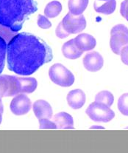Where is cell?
<instances>
[{
	"label": "cell",
	"instance_id": "1",
	"mask_svg": "<svg viewBox=\"0 0 128 153\" xmlns=\"http://www.w3.org/2000/svg\"><path fill=\"white\" fill-rule=\"evenodd\" d=\"M53 59L51 48L29 33L14 36L7 47V68L20 76H30Z\"/></svg>",
	"mask_w": 128,
	"mask_h": 153
},
{
	"label": "cell",
	"instance_id": "2",
	"mask_svg": "<svg viewBox=\"0 0 128 153\" xmlns=\"http://www.w3.org/2000/svg\"><path fill=\"white\" fill-rule=\"evenodd\" d=\"M37 10L35 0H0V24L18 32Z\"/></svg>",
	"mask_w": 128,
	"mask_h": 153
},
{
	"label": "cell",
	"instance_id": "3",
	"mask_svg": "<svg viewBox=\"0 0 128 153\" xmlns=\"http://www.w3.org/2000/svg\"><path fill=\"white\" fill-rule=\"evenodd\" d=\"M85 112L90 119L95 122L107 123L115 117V112L110 107L96 101L88 106Z\"/></svg>",
	"mask_w": 128,
	"mask_h": 153
},
{
	"label": "cell",
	"instance_id": "4",
	"mask_svg": "<svg viewBox=\"0 0 128 153\" xmlns=\"http://www.w3.org/2000/svg\"><path fill=\"white\" fill-rule=\"evenodd\" d=\"M49 76L53 83L61 87H70L74 82L73 73L61 64L53 65L49 68Z\"/></svg>",
	"mask_w": 128,
	"mask_h": 153
},
{
	"label": "cell",
	"instance_id": "5",
	"mask_svg": "<svg viewBox=\"0 0 128 153\" xmlns=\"http://www.w3.org/2000/svg\"><path fill=\"white\" fill-rule=\"evenodd\" d=\"M128 45V28L124 25H117L110 31V46L112 51L120 55L123 47Z\"/></svg>",
	"mask_w": 128,
	"mask_h": 153
},
{
	"label": "cell",
	"instance_id": "6",
	"mask_svg": "<svg viewBox=\"0 0 128 153\" xmlns=\"http://www.w3.org/2000/svg\"><path fill=\"white\" fill-rule=\"evenodd\" d=\"M60 22L68 36H69V34H76L82 32L86 27V20L82 14L74 16L69 12Z\"/></svg>",
	"mask_w": 128,
	"mask_h": 153
},
{
	"label": "cell",
	"instance_id": "7",
	"mask_svg": "<svg viewBox=\"0 0 128 153\" xmlns=\"http://www.w3.org/2000/svg\"><path fill=\"white\" fill-rule=\"evenodd\" d=\"M21 93L18 78L14 76H0V98L10 97Z\"/></svg>",
	"mask_w": 128,
	"mask_h": 153
},
{
	"label": "cell",
	"instance_id": "8",
	"mask_svg": "<svg viewBox=\"0 0 128 153\" xmlns=\"http://www.w3.org/2000/svg\"><path fill=\"white\" fill-rule=\"evenodd\" d=\"M10 107L14 115H23L29 112L32 107V103L26 95L20 93L12 100Z\"/></svg>",
	"mask_w": 128,
	"mask_h": 153
},
{
	"label": "cell",
	"instance_id": "9",
	"mask_svg": "<svg viewBox=\"0 0 128 153\" xmlns=\"http://www.w3.org/2000/svg\"><path fill=\"white\" fill-rule=\"evenodd\" d=\"M104 65V59L101 54L93 51L86 54L83 58V65L88 71L96 72L102 69Z\"/></svg>",
	"mask_w": 128,
	"mask_h": 153
},
{
	"label": "cell",
	"instance_id": "10",
	"mask_svg": "<svg viewBox=\"0 0 128 153\" xmlns=\"http://www.w3.org/2000/svg\"><path fill=\"white\" fill-rule=\"evenodd\" d=\"M74 40L77 48L82 52L91 51L96 45L94 37L88 33L79 34Z\"/></svg>",
	"mask_w": 128,
	"mask_h": 153
},
{
	"label": "cell",
	"instance_id": "11",
	"mask_svg": "<svg viewBox=\"0 0 128 153\" xmlns=\"http://www.w3.org/2000/svg\"><path fill=\"white\" fill-rule=\"evenodd\" d=\"M68 104L74 110L80 109L85 104L86 96L85 93L80 89L71 90L67 95Z\"/></svg>",
	"mask_w": 128,
	"mask_h": 153
},
{
	"label": "cell",
	"instance_id": "12",
	"mask_svg": "<svg viewBox=\"0 0 128 153\" xmlns=\"http://www.w3.org/2000/svg\"><path fill=\"white\" fill-rule=\"evenodd\" d=\"M33 112L37 118H48L50 119L52 116V108L50 104L44 100H38L32 106Z\"/></svg>",
	"mask_w": 128,
	"mask_h": 153
},
{
	"label": "cell",
	"instance_id": "13",
	"mask_svg": "<svg viewBox=\"0 0 128 153\" xmlns=\"http://www.w3.org/2000/svg\"><path fill=\"white\" fill-rule=\"evenodd\" d=\"M53 121L57 126V129H74V120L72 116L65 112L56 114Z\"/></svg>",
	"mask_w": 128,
	"mask_h": 153
},
{
	"label": "cell",
	"instance_id": "14",
	"mask_svg": "<svg viewBox=\"0 0 128 153\" xmlns=\"http://www.w3.org/2000/svg\"><path fill=\"white\" fill-rule=\"evenodd\" d=\"M63 56L68 59H76L80 57L83 52L79 51L74 43V39L66 42L62 47Z\"/></svg>",
	"mask_w": 128,
	"mask_h": 153
},
{
	"label": "cell",
	"instance_id": "15",
	"mask_svg": "<svg viewBox=\"0 0 128 153\" xmlns=\"http://www.w3.org/2000/svg\"><path fill=\"white\" fill-rule=\"evenodd\" d=\"M88 4V0H68L69 12L74 16L82 14Z\"/></svg>",
	"mask_w": 128,
	"mask_h": 153
},
{
	"label": "cell",
	"instance_id": "16",
	"mask_svg": "<svg viewBox=\"0 0 128 153\" xmlns=\"http://www.w3.org/2000/svg\"><path fill=\"white\" fill-rule=\"evenodd\" d=\"M21 93H32L36 90L38 82L35 78H18Z\"/></svg>",
	"mask_w": 128,
	"mask_h": 153
},
{
	"label": "cell",
	"instance_id": "17",
	"mask_svg": "<svg viewBox=\"0 0 128 153\" xmlns=\"http://www.w3.org/2000/svg\"><path fill=\"white\" fill-rule=\"evenodd\" d=\"M93 7H94V10L96 13L104 14V15H110L115 11V7H116V1L115 0H108L104 4L100 6H98L95 1Z\"/></svg>",
	"mask_w": 128,
	"mask_h": 153
},
{
	"label": "cell",
	"instance_id": "18",
	"mask_svg": "<svg viewBox=\"0 0 128 153\" xmlns=\"http://www.w3.org/2000/svg\"><path fill=\"white\" fill-rule=\"evenodd\" d=\"M62 10V4L58 1H52L46 4L44 9V14L47 18H55Z\"/></svg>",
	"mask_w": 128,
	"mask_h": 153
},
{
	"label": "cell",
	"instance_id": "19",
	"mask_svg": "<svg viewBox=\"0 0 128 153\" xmlns=\"http://www.w3.org/2000/svg\"><path fill=\"white\" fill-rule=\"evenodd\" d=\"M95 101L98 102L102 103L105 104L107 107H111L112 104L114 101V97L113 94L110 92L107 91V90H103V91L99 92L95 97Z\"/></svg>",
	"mask_w": 128,
	"mask_h": 153
},
{
	"label": "cell",
	"instance_id": "20",
	"mask_svg": "<svg viewBox=\"0 0 128 153\" xmlns=\"http://www.w3.org/2000/svg\"><path fill=\"white\" fill-rule=\"evenodd\" d=\"M17 34V32H14L9 27L0 24V37L2 38L6 43H9Z\"/></svg>",
	"mask_w": 128,
	"mask_h": 153
},
{
	"label": "cell",
	"instance_id": "21",
	"mask_svg": "<svg viewBox=\"0 0 128 153\" xmlns=\"http://www.w3.org/2000/svg\"><path fill=\"white\" fill-rule=\"evenodd\" d=\"M118 109L122 115L128 116V93L121 95L118 98Z\"/></svg>",
	"mask_w": 128,
	"mask_h": 153
},
{
	"label": "cell",
	"instance_id": "22",
	"mask_svg": "<svg viewBox=\"0 0 128 153\" xmlns=\"http://www.w3.org/2000/svg\"><path fill=\"white\" fill-rule=\"evenodd\" d=\"M7 43L0 37V74L2 73L5 65V56L7 53Z\"/></svg>",
	"mask_w": 128,
	"mask_h": 153
},
{
	"label": "cell",
	"instance_id": "23",
	"mask_svg": "<svg viewBox=\"0 0 128 153\" xmlns=\"http://www.w3.org/2000/svg\"><path fill=\"white\" fill-rule=\"evenodd\" d=\"M38 120L40 129H57V126L54 121H51L48 118H40Z\"/></svg>",
	"mask_w": 128,
	"mask_h": 153
},
{
	"label": "cell",
	"instance_id": "24",
	"mask_svg": "<svg viewBox=\"0 0 128 153\" xmlns=\"http://www.w3.org/2000/svg\"><path fill=\"white\" fill-rule=\"evenodd\" d=\"M37 24H38V27L43 29H49L51 27V24L49 22V20L46 18V16L42 15L38 16V20H37Z\"/></svg>",
	"mask_w": 128,
	"mask_h": 153
},
{
	"label": "cell",
	"instance_id": "25",
	"mask_svg": "<svg viewBox=\"0 0 128 153\" xmlns=\"http://www.w3.org/2000/svg\"><path fill=\"white\" fill-rule=\"evenodd\" d=\"M120 13L121 16L128 22V0H124L121 3Z\"/></svg>",
	"mask_w": 128,
	"mask_h": 153
},
{
	"label": "cell",
	"instance_id": "26",
	"mask_svg": "<svg viewBox=\"0 0 128 153\" xmlns=\"http://www.w3.org/2000/svg\"><path fill=\"white\" fill-rule=\"evenodd\" d=\"M120 55H121V62H122L124 65H128V45L123 47L122 49L121 50Z\"/></svg>",
	"mask_w": 128,
	"mask_h": 153
},
{
	"label": "cell",
	"instance_id": "27",
	"mask_svg": "<svg viewBox=\"0 0 128 153\" xmlns=\"http://www.w3.org/2000/svg\"><path fill=\"white\" fill-rule=\"evenodd\" d=\"M55 33H56V36L60 39H65L68 36V34L65 32V30H63V27H62L61 22L59 23L58 25H57V28H56Z\"/></svg>",
	"mask_w": 128,
	"mask_h": 153
},
{
	"label": "cell",
	"instance_id": "28",
	"mask_svg": "<svg viewBox=\"0 0 128 153\" xmlns=\"http://www.w3.org/2000/svg\"><path fill=\"white\" fill-rule=\"evenodd\" d=\"M4 111V107H3L2 101H1V98H0V124H1V121H2V113Z\"/></svg>",
	"mask_w": 128,
	"mask_h": 153
},
{
	"label": "cell",
	"instance_id": "29",
	"mask_svg": "<svg viewBox=\"0 0 128 153\" xmlns=\"http://www.w3.org/2000/svg\"><path fill=\"white\" fill-rule=\"evenodd\" d=\"M99 1H108V0H99Z\"/></svg>",
	"mask_w": 128,
	"mask_h": 153
}]
</instances>
